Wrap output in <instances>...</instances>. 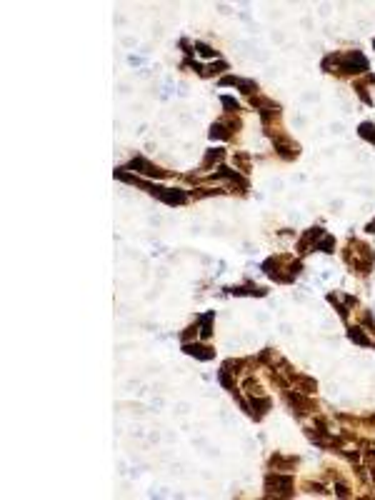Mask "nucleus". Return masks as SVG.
Segmentation results:
<instances>
[{
    "label": "nucleus",
    "instance_id": "f257e3e1",
    "mask_svg": "<svg viewBox=\"0 0 375 500\" xmlns=\"http://www.w3.org/2000/svg\"><path fill=\"white\" fill-rule=\"evenodd\" d=\"M350 250H355V253L348 255V263H350L358 273H368L370 265H373V253H370V248L355 240V243H350Z\"/></svg>",
    "mask_w": 375,
    "mask_h": 500
},
{
    "label": "nucleus",
    "instance_id": "f03ea898",
    "mask_svg": "<svg viewBox=\"0 0 375 500\" xmlns=\"http://www.w3.org/2000/svg\"><path fill=\"white\" fill-rule=\"evenodd\" d=\"M338 63H340V70H345V73H363V70H368V63H365V58L360 53H345V55L338 58Z\"/></svg>",
    "mask_w": 375,
    "mask_h": 500
},
{
    "label": "nucleus",
    "instance_id": "7ed1b4c3",
    "mask_svg": "<svg viewBox=\"0 0 375 500\" xmlns=\"http://www.w3.org/2000/svg\"><path fill=\"white\" fill-rule=\"evenodd\" d=\"M130 168H133V170H138V173H145V175H155V178H165V175H168L165 170H160V168L150 165L145 158H135V160L130 163Z\"/></svg>",
    "mask_w": 375,
    "mask_h": 500
},
{
    "label": "nucleus",
    "instance_id": "20e7f679",
    "mask_svg": "<svg viewBox=\"0 0 375 500\" xmlns=\"http://www.w3.org/2000/svg\"><path fill=\"white\" fill-rule=\"evenodd\" d=\"M275 148H278V153H280L283 158H293V155H298V145H293V143L285 140V138H275Z\"/></svg>",
    "mask_w": 375,
    "mask_h": 500
},
{
    "label": "nucleus",
    "instance_id": "39448f33",
    "mask_svg": "<svg viewBox=\"0 0 375 500\" xmlns=\"http://www.w3.org/2000/svg\"><path fill=\"white\" fill-rule=\"evenodd\" d=\"M185 353L198 355L200 360H210V358H213V350H210V348H203V345H188L185 343Z\"/></svg>",
    "mask_w": 375,
    "mask_h": 500
},
{
    "label": "nucleus",
    "instance_id": "423d86ee",
    "mask_svg": "<svg viewBox=\"0 0 375 500\" xmlns=\"http://www.w3.org/2000/svg\"><path fill=\"white\" fill-rule=\"evenodd\" d=\"M295 385L298 388H303V393H313L318 385H315V380H308V378H295Z\"/></svg>",
    "mask_w": 375,
    "mask_h": 500
},
{
    "label": "nucleus",
    "instance_id": "0eeeda50",
    "mask_svg": "<svg viewBox=\"0 0 375 500\" xmlns=\"http://www.w3.org/2000/svg\"><path fill=\"white\" fill-rule=\"evenodd\" d=\"M360 135H363L365 140H370V143H375V128L370 125V123H363V125H360Z\"/></svg>",
    "mask_w": 375,
    "mask_h": 500
},
{
    "label": "nucleus",
    "instance_id": "6e6552de",
    "mask_svg": "<svg viewBox=\"0 0 375 500\" xmlns=\"http://www.w3.org/2000/svg\"><path fill=\"white\" fill-rule=\"evenodd\" d=\"M230 133L225 130V125L223 123H218V125H213V130H210V138H228Z\"/></svg>",
    "mask_w": 375,
    "mask_h": 500
},
{
    "label": "nucleus",
    "instance_id": "1a4fd4ad",
    "mask_svg": "<svg viewBox=\"0 0 375 500\" xmlns=\"http://www.w3.org/2000/svg\"><path fill=\"white\" fill-rule=\"evenodd\" d=\"M350 338H353L355 343H360V345H370V340H368V338H365V335H363L358 328H353V330H350Z\"/></svg>",
    "mask_w": 375,
    "mask_h": 500
},
{
    "label": "nucleus",
    "instance_id": "9d476101",
    "mask_svg": "<svg viewBox=\"0 0 375 500\" xmlns=\"http://www.w3.org/2000/svg\"><path fill=\"white\" fill-rule=\"evenodd\" d=\"M195 48H198V53H200V55H205V58H213V55H215V50H213V48H208V45H203V43H195Z\"/></svg>",
    "mask_w": 375,
    "mask_h": 500
},
{
    "label": "nucleus",
    "instance_id": "9b49d317",
    "mask_svg": "<svg viewBox=\"0 0 375 500\" xmlns=\"http://www.w3.org/2000/svg\"><path fill=\"white\" fill-rule=\"evenodd\" d=\"M210 320H213V315H205V318H203V330H200V335H203V338H208V335H210Z\"/></svg>",
    "mask_w": 375,
    "mask_h": 500
},
{
    "label": "nucleus",
    "instance_id": "f8f14e48",
    "mask_svg": "<svg viewBox=\"0 0 375 500\" xmlns=\"http://www.w3.org/2000/svg\"><path fill=\"white\" fill-rule=\"evenodd\" d=\"M368 233H375V220L370 223V225H368Z\"/></svg>",
    "mask_w": 375,
    "mask_h": 500
}]
</instances>
